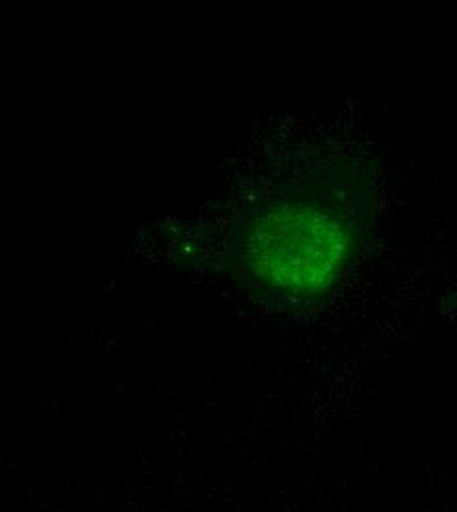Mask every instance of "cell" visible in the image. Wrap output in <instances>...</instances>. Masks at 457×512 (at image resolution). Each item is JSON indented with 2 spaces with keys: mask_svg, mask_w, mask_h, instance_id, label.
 I'll return each instance as SVG.
<instances>
[{
  "mask_svg": "<svg viewBox=\"0 0 457 512\" xmlns=\"http://www.w3.org/2000/svg\"><path fill=\"white\" fill-rule=\"evenodd\" d=\"M353 229L322 199L274 197L239 229L237 255L270 290L312 296L326 292L353 253Z\"/></svg>",
  "mask_w": 457,
  "mask_h": 512,
  "instance_id": "cell-1",
  "label": "cell"
}]
</instances>
